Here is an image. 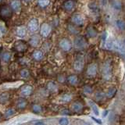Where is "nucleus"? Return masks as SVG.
I'll return each instance as SVG.
<instances>
[{"instance_id": "obj_11", "label": "nucleus", "mask_w": 125, "mask_h": 125, "mask_svg": "<svg viewBox=\"0 0 125 125\" xmlns=\"http://www.w3.org/2000/svg\"><path fill=\"white\" fill-rule=\"evenodd\" d=\"M33 93V87L30 84H24L21 88V95L27 97L30 96Z\"/></svg>"}, {"instance_id": "obj_27", "label": "nucleus", "mask_w": 125, "mask_h": 125, "mask_svg": "<svg viewBox=\"0 0 125 125\" xmlns=\"http://www.w3.org/2000/svg\"><path fill=\"white\" fill-rule=\"evenodd\" d=\"M67 30L69 32L71 33L72 34H77L80 32V30L77 28V27L73 24H69L67 26Z\"/></svg>"}, {"instance_id": "obj_26", "label": "nucleus", "mask_w": 125, "mask_h": 125, "mask_svg": "<svg viewBox=\"0 0 125 125\" xmlns=\"http://www.w3.org/2000/svg\"><path fill=\"white\" fill-rule=\"evenodd\" d=\"M88 103H89L90 107L92 108L93 113H95V115L99 116V109L98 108L97 105L95 103V102H93L92 100H88Z\"/></svg>"}, {"instance_id": "obj_44", "label": "nucleus", "mask_w": 125, "mask_h": 125, "mask_svg": "<svg viewBox=\"0 0 125 125\" xmlns=\"http://www.w3.org/2000/svg\"><path fill=\"white\" fill-rule=\"evenodd\" d=\"M25 2H30V1H31V0H24Z\"/></svg>"}, {"instance_id": "obj_3", "label": "nucleus", "mask_w": 125, "mask_h": 125, "mask_svg": "<svg viewBox=\"0 0 125 125\" xmlns=\"http://www.w3.org/2000/svg\"><path fill=\"white\" fill-rule=\"evenodd\" d=\"M73 67L77 72H81L84 67V60L82 56H77L73 62Z\"/></svg>"}, {"instance_id": "obj_36", "label": "nucleus", "mask_w": 125, "mask_h": 125, "mask_svg": "<svg viewBox=\"0 0 125 125\" xmlns=\"http://www.w3.org/2000/svg\"><path fill=\"white\" fill-rule=\"evenodd\" d=\"M116 25L117 27H118L119 30H120V31L124 30L125 23H124V21H122V20H117V21H116Z\"/></svg>"}, {"instance_id": "obj_34", "label": "nucleus", "mask_w": 125, "mask_h": 125, "mask_svg": "<svg viewBox=\"0 0 125 125\" xmlns=\"http://www.w3.org/2000/svg\"><path fill=\"white\" fill-rule=\"evenodd\" d=\"M83 92L86 95H91L93 93V88L90 85H84L83 87Z\"/></svg>"}, {"instance_id": "obj_35", "label": "nucleus", "mask_w": 125, "mask_h": 125, "mask_svg": "<svg viewBox=\"0 0 125 125\" xmlns=\"http://www.w3.org/2000/svg\"><path fill=\"white\" fill-rule=\"evenodd\" d=\"M50 3L49 0H38V6L42 8H45L47 7Z\"/></svg>"}, {"instance_id": "obj_32", "label": "nucleus", "mask_w": 125, "mask_h": 125, "mask_svg": "<svg viewBox=\"0 0 125 125\" xmlns=\"http://www.w3.org/2000/svg\"><path fill=\"white\" fill-rule=\"evenodd\" d=\"M16 113V111L13 108H9L7 109L5 112V117L6 118H10V117L13 116Z\"/></svg>"}, {"instance_id": "obj_5", "label": "nucleus", "mask_w": 125, "mask_h": 125, "mask_svg": "<svg viewBox=\"0 0 125 125\" xmlns=\"http://www.w3.org/2000/svg\"><path fill=\"white\" fill-rule=\"evenodd\" d=\"M12 13H13V11L9 6L2 5L0 6V18L3 20L9 19L11 17Z\"/></svg>"}, {"instance_id": "obj_23", "label": "nucleus", "mask_w": 125, "mask_h": 125, "mask_svg": "<svg viewBox=\"0 0 125 125\" xmlns=\"http://www.w3.org/2000/svg\"><path fill=\"white\" fill-rule=\"evenodd\" d=\"M16 34L19 38H24L27 34V29L25 27L21 26L17 27V31H16Z\"/></svg>"}, {"instance_id": "obj_2", "label": "nucleus", "mask_w": 125, "mask_h": 125, "mask_svg": "<svg viewBox=\"0 0 125 125\" xmlns=\"http://www.w3.org/2000/svg\"><path fill=\"white\" fill-rule=\"evenodd\" d=\"M73 45L75 49H84L88 46V42L83 36H77L75 39H74Z\"/></svg>"}, {"instance_id": "obj_19", "label": "nucleus", "mask_w": 125, "mask_h": 125, "mask_svg": "<svg viewBox=\"0 0 125 125\" xmlns=\"http://www.w3.org/2000/svg\"><path fill=\"white\" fill-rule=\"evenodd\" d=\"M73 99V95L70 93H63L60 96V101L62 103H67L71 102Z\"/></svg>"}, {"instance_id": "obj_9", "label": "nucleus", "mask_w": 125, "mask_h": 125, "mask_svg": "<svg viewBox=\"0 0 125 125\" xmlns=\"http://www.w3.org/2000/svg\"><path fill=\"white\" fill-rule=\"evenodd\" d=\"M27 29L31 33L36 32L38 29V21L36 18H32L27 23Z\"/></svg>"}, {"instance_id": "obj_31", "label": "nucleus", "mask_w": 125, "mask_h": 125, "mask_svg": "<svg viewBox=\"0 0 125 125\" xmlns=\"http://www.w3.org/2000/svg\"><path fill=\"white\" fill-rule=\"evenodd\" d=\"M111 6L113 8H114L116 10H120L121 8H122V5H121V2L117 1V0H112L111 1Z\"/></svg>"}, {"instance_id": "obj_18", "label": "nucleus", "mask_w": 125, "mask_h": 125, "mask_svg": "<svg viewBox=\"0 0 125 125\" xmlns=\"http://www.w3.org/2000/svg\"><path fill=\"white\" fill-rule=\"evenodd\" d=\"M113 49H114L119 52L124 53V44L120 41L115 40L113 42Z\"/></svg>"}, {"instance_id": "obj_40", "label": "nucleus", "mask_w": 125, "mask_h": 125, "mask_svg": "<svg viewBox=\"0 0 125 125\" xmlns=\"http://www.w3.org/2000/svg\"><path fill=\"white\" fill-rule=\"evenodd\" d=\"M106 38H107V34L105 32L103 34V35H102V40H103V42H105Z\"/></svg>"}, {"instance_id": "obj_7", "label": "nucleus", "mask_w": 125, "mask_h": 125, "mask_svg": "<svg viewBox=\"0 0 125 125\" xmlns=\"http://www.w3.org/2000/svg\"><path fill=\"white\" fill-rule=\"evenodd\" d=\"M51 26L48 23H43L40 27V34L43 38H48L51 33Z\"/></svg>"}, {"instance_id": "obj_24", "label": "nucleus", "mask_w": 125, "mask_h": 125, "mask_svg": "<svg viewBox=\"0 0 125 125\" xmlns=\"http://www.w3.org/2000/svg\"><path fill=\"white\" fill-rule=\"evenodd\" d=\"M116 92H117V90L115 87H111V88H109L108 89V91L106 92V93L105 94V98H107V99H113V97H114L116 95Z\"/></svg>"}, {"instance_id": "obj_30", "label": "nucleus", "mask_w": 125, "mask_h": 125, "mask_svg": "<svg viewBox=\"0 0 125 125\" xmlns=\"http://www.w3.org/2000/svg\"><path fill=\"white\" fill-rule=\"evenodd\" d=\"M105 98V93L103 92H97L95 94V99L97 102H101L103 101Z\"/></svg>"}, {"instance_id": "obj_42", "label": "nucleus", "mask_w": 125, "mask_h": 125, "mask_svg": "<svg viewBox=\"0 0 125 125\" xmlns=\"http://www.w3.org/2000/svg\"><path fill=\"white\" fill-rule=\"evenodd\" d=\"M34 125H45V124L44 122H42V121H37V122H35Z\"/></svg>"}, {"instance_id": "obj_47", "label": "nucleus", "mask_w": 125, "mask_h": 125, "mask_svg": "<svg viewBox=\"0 0 125 125\" xmlns=\"http://www.w3.org/2000/svg\"><path fill=\"white\" fill-rule=\"evenodd\" d=\"M85 125H89V124H85Z\"/></svg>"}, {"instance_id": "obj_39", "label": "nucleus", "mask_w": 125, "mask_h": 125, "mask_svg": "<svg viewBox=\"0 0 125 125\" xmlns=\"http://www.w3.org/2000/svg\"><path fill=\"white\" fill-rule=\"evenodd\" d=\"M57 81L59 83H61V84H63L64 82L66 81V77L63 74H59L58 77H57Z\"/></svg>"}, {"instance_id": "obj_16", "label": "nucleus", "mask_w": 125, "mask_h": 125, "mask_svg": "<svg viewBox=\"0 0 125 125\" xmlns=\"http://www.w3.org/2000/svg\"><path fill=\"white\" fill-rule=\"evenodd\" d=\"M10 9L12 10V11H14L16 13H17L20 10H21V3L19 0H13L10 2Z\"/></svg>"}, {"instance_id": "obj_15", "label": "nucleus", "mask_w": 125, "mask_h": 125, "mask_svg": "<svg viewBox=\"0 0 125 125\" xmlns=\"http://www.w3.org/2000/svg\"><path fill=\"white\" fill-rule=\"evenodd\" d=\"M46 89L51 93H55L58 91V85L55 81H50L46 84Z\"/></svg>"}, {"instance_id": "obj_38", "label": "nucleus", "mask_w": 125, "mask_h": 125, "mask_svg": "<svg viewBox=\"0 0 125 125\" xmlns=\"http://www.w3.org/2000/svg\"><path fill=\"white\" fill-rule=\"evenodd\" d=\"M60 114L63 116H70V115H72V112L68 109H63L60 111Z\"/></svg>"}, {"instance_id": "obj_6", "label": "nucleus", "mask_w": 125, "mask_h": 125, "mask_svg": "<svg viewBox=\"0 0 125 125\" xmlns=\"http://www.w3.org/2000/svg\"><path fill=\"white\" fill-rule=\"evenodd\" d=\"M59 46L64 52H69L72 49V43L68 38H63L59 42Z\"/></svg>"}, {"instance_id": "obj_10", "label": "nucleus", "mask_w": 125, "mask_h": 125, "mask_svg": "<svg viewBox=\"0 0 125 125\" xmlns=\"http://www.w3.org/2000/svg\"><path fill=\"white\" fill-rule=\"evenodd\" d=\"M71 21L73 23V25H75L77 27H80V26H83L84 23V19L80 14H75L73 15L72 18H71Z\"/></svg>"}, {"instance_id": "obj_46", "label": "nucleus", "mask_w": 125, "mask_h": 125, "mask_svg": "<svg viewBox=\"0 0 125 125\" xmlns=\"http://www.w3.org/2000/svg\"><path fill=\"white\" fill-rule=\"evenodd\" d=\"M2 0H0V2H2Z\"/></svg>"}, {"instance_id": "obj_21", "label": "nucleus", "mask_w": 125, "mask_h": 125, "mask_svg": "<svg viewBox=\"0 0 125 125\" xmlns=\"http://www.w3.org/2000/svg\"><path fill=\"white\" fill-rule=\"evenodd\" d=\"M39 42H40V38H39L38 35H33L29 39V45L34 47V48L37 47L39 45Z\"/></svg>"}, {"instance_id": "obj_13", "label": "nucleus", "mask_w": 125, "mask_h": 125, "mask_svg": "<svg viewBox=\"0 0 125 125\" xmlns=\"http://www.w3.org/2000/svg\"><path fill=\"white\" fill-rule=\"evenodd\" d=\"M84 108V105H82V103H79V102H74L70 105V109L73 113H81L82 111V109Z\"/></svg>"}, {"instance_id": "obj_1", "label": "nucleus", "mask_w": 125, "mask_h": 125, "mask_svg": "<svg viewBox=\"0 0 125 125\" xmlns=\"http://www.w3.org/2000/svg\"><path fill=\"white\" fill-rule=\"evenodd\" d=\"M103 77L105 81H109L112 78V62L107 60L105 62L103 67Z\"/></svg>"}, {"instance_id": "obj_43", "label": "nucleus", "mask_w": 125, "mask_h": 125, "mask_svg": "<svg viewBox=\"0 0 125 125\" xmlns=\"http://www.w3.org/2000/svg\"><path fill=\"white\" fill-rule=\"evenodd\" d=\"M108 110H105L104 112H103V117H105V116H106L107 115H108Z\"/></svg>"}, {"instance_id": "obj_22", "label": "nucleus", "mask_w": 125, "mask_h": 125, "mask_svg": "<svg viewBox=\"0 0 125 125\" xmlns=\"http://www.w3.org/2000/svg\"><path fill=\"white\" fill-rule=\"evenodd\" d=\"M67 82L70 84V85H73V86H75L78 84L79 82V79H78V77L76 74H71L67 77Z\"/></svg>"}, {"instance_id": "obj_37", "label": "nucleus", "mask_w": 125, "mask_h": 125, "mask_svg": "<svg viewBox=\"0 0 125 125\" xmlns=\"http://www.w3.org/2000/svg\"><path fill=\"white\" fill-rule=\"evenodd\" d=\"M60 125H69V120L67 117H61L59 120Z\"/></svg>"}, {"instance_id": "obj_28", "label": "nucleus", "mask_w": 125, "mask_h": 125, "mask_svg": "<svg viewBox=\"0 0 125 125\" xmlns=\"http://www.w3.org/2000/svg\"><path fill=\"white\" fill-rule=\"evenodd\" d=\"M20 74H21V77L23 78V79H27V78L30 77L31 73H30V70L28 69L23 68L21 70V71H20Z\"/></svg>"}, {"instance_id": "obj_41", "label": "nucleus", "mask_w": 125, "mask_h": 125, "mask_svg": "<svg viewBox=\"0 0 125 125\" xmlns=\"http://www.w3.org/2000/svg\"><path fill=\"white\" fill-rule=\"evenodd\" d=\"M92 119L95 120L97 124H102V121H101L100 120H99V119H96V118H95V117H93V116L92 117Z\"/></svg>"}, {"instance_id": "obj_17", "label": "nucleus", "mask_w": 125, "mask_h": 125, "mask_svg": "<svg viewBox=\"0 0 125 125\" xmlns=\"http://www.w3.org/2000/svg\"><path fill=\"white\" fill-rule=\"evenodd\" d=\"M98 34L97 31L92 26H88L86 29V35H87L88 38H95Z\"/></svg>"}, {"instance_id": "obj_14", "label": "nucleus", "mask_w": 125, "mask_h": 125, "mask_svg": "<svg viewBox=\"0 0 125 125\" xmlns=\"http://www.w3.org/2000/svg\"><path fill=\"white\" fill-rule=\"evenodd\" d=\"M27 105V101L24 99V98H19L17 100L16 103V106L20 110H23L24 109Z\"/></svg>"}, {"instance_id": "obj_29", "label": "nucleus", "mask_w": 125, "mask_h": 125, "mask_svg": "<svg viewBox=\"0 0 125 125\" xmlns=\"http://www.w3.org/2000/svg\"><path fill=\"white\" fill-rule=\"evenodd\" d=\"M31 109H32L33 113H40L42 112V106L41 105L37 104V103H34L31 105Z\"/></svg>"}, {"instance_id": "obj_45", "label": "nucleus", "mask_w": 125, "mask_h": 125, "mask_svg": "<svg viewBox=\"0 0 125 125\" xmlns=\"http://www.w3.org/2000/svg\"><path fill=\"white\" fill-rule=\"evenodd\" d=\"M1 117H2V115H1V113H0V119H1Z\"/></svg>"}, {"instance_id": "obj_8", "label": "nucleus", "mask_w": 125, "mask_h": 125, "mask_svg": "<svg viewBox=\"0 0 125 125\" xmlns=\"http://www.w3.org/2000/svg\"><path fill=\"white\" fill-rule=\"evenodd\" d=\"M14 49L19 52H24L27 49V44L23 40H18L14 44Z\"/></svg>"}, {"instance_id": "obj_33", "label": "nucleus", "mask_w": 125, "mask_h": 125, "mask_svg": "<svg viewBox=\"0 0 125 125\" xmlns=\"http://www.w3.org/2000/svg\"><path fill=\"white\" fill-rule=\"evenodd\" d=\"M11 59V54L9 52H5L2 54V60L3 62H8Z\"/></svg>"}, {"instance_id": "obj_25", "label": "nucleus", "mask_w": 125, "mask_h": 125, "mask_svg": "<svg viewBox=\"0 0 125 125\" xmlns=\"http://www.w3.org/2000/svg\"><path fill=\"white\" fill-rule=\"evenodd\" d=\"M10 93L9 92H2L0 94V103L1 104H6L10 99Z\"/></svg>"}, {"instance_id": "obj_4", "label": "nucleus", "mask_w": 125, "mask_h": 125, "mask_svg": "<svg viewBox=\"0 0 125 125\" xmlns=\"http://www.w3.org/2000/svg\"><path fill=\"white\" fill-rule=\"evenodd\" d=\"M98 70H99L98 64L95 62H92L88 66L87 70H86V74L90 78L95 77L98 73Z\"/></svg>"}, {"instance_id": "obj_20", "label": "nucleus", "mask_w": 125, "mask_h": 125, "mask_svg": "<svg viewBox=\"0 0 125 125\" xmlns=\"http://www.w3.org/2000/svg\"><path fill=\"white\" fill-rule=\"evenodd\" d=\"M32 57L35 61H41L44 58V53L41 50H34L32 53Z\"/></svg>"}, {"instance_id": "obj_12", "label": "nucleus", "mask_w": 125, "mask_h": 125, "mask_svg": "<svg viewBox=\"0 0 125 125\" xmlns=\"http://www.w3.org/2000/svg\"><path fill=\"white\" fill-rule=\"evenodd\" d=\"M75 5H76V2L75 1H73V0H66V2H64L62 7H63V9L66 11L70 12V11H72L74 9Z\"/></svg>"}]
</instances>
